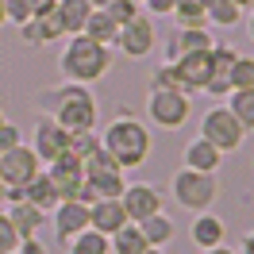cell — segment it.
<instances>
[{"mask_svg": "<svg viewBox=\"0 0 254 254\" xmlns=\"http://www.w3.org/2000/svg\"><path fill=\"white\" fill-rule=\"evenodd\" d=\"M35 104L43 116H50L58 127H65L69 135L73 131H96V120H100V104L89 85H73V81H62V85H50L35 96Z\"/></svg>", "mask_w": 254, "mask_h": 254, "instance_id": "cell-1", "label": "cell"}, {"mask_svg": "<svg viewBox=\"0 0 254 254\" xmlns=\"http://www.w3.org/2000/svg\"><path fill=\"white\" fill-rule=\"evenodd\" d=\"M100 146H104L124 170H139V166L150 158V127H146L139 116L120 112V116L100 131Z\"/></svg>", "mask_w": 254, "mask_h": 254, "instance_id": "cell-2", "label": "cell"}, {"mask_svg": "<svg viewBox=\"0 0 254 254\" xmlns=\"http://www.w3.org/2000/svg\"><path fill=\"white\" fill-rule=\"evenodd\" d=\"M112 62H116V50L100 47V43L85 39V35H69L62 54H58V69H62V77L73 81V85H93V81L108 77Z\"/></svg>", "mask_w": 254, "mask_h": 254, "instance_id": "cell-3", "label": "cell"}, {"mask_svg": "<svg viewBox=\"0 0 254 254\" xmlns=\"http://www.w3.org/2000/svg\"><path fill=\"white\" fill-rule=\"evenodd\" d=\"M170 196H174L177 208H185V212H208V208L216 204V196H220V185H216V174H196V170H177L170 177Z\"/></svg>", "mask_w": 254, "mask_h": 254, "instance_id": "cell-4", "label": "cell"}, {"mask_svg": "<svg viewBox=\"0 0 254 254\" xmlns=\"http://www.w3.org/2000/svg\"><path fill=\"white\" fill-rule=\"evenodd\" d=\"M200 139H208L220 154H231V150L243 146L247 131H243V124L227 112V104H212V108L200 116Z\"/></svg>", "mask_w": 254, "mask_h": 254, "instance_id": "cell-5", "label": "cell"}, {"mask_svg": "<svg viewBox=\"0 0 254 254\" xmlns=\"http://www.w3.org/2000/svg\"><path fill=\"white\" fill-rule=\"evenodd\" d=\"M143 112L158 131H181L192 116V96L189 93H146Z\"/></svg>", "mask_w": 254, "mask_h": 254, "instance_id": "cell-6", "label": "cell"}, {"mask_svg": "<svg viewBox=\"0 0 254 254\" xmlns=\"http://www.w3.org/2000/svg\"><path fill=\"white\" fill-rule=\"evenodd\" d=\"M154 47H158V27H154V16L139 12L131 23H124V27H120L116 47H112V50H120V54H124V58H131V62H143V58H150V54H154Z\"/></svg>", "mask_w": 254, "mask_h": 254, "instance_id": "cell-7", "label": "cell"}, {"mask_svg": "<svg viewBox=\"0 0 254 254\" xmlns=\"http://www.w3.org/2000/svg\"><path fill=\"white\" fill-rule=\"evenodd\" d=\"M85 185H93L96 196H120L127 189V170L100 146L85 158Z\"/></svg>", "mask_w": 254, "mask_h": 254, "instance_id": "cell-8", "label": "cell"}, {"mask_svg": "<svg viewBox=\"0 0 254 254\" xmlns=\"http://www.w3.org/2000/svg\"><path fill=\"white\" fill-rule=\"evenodd\" d=\"M120 204L127 212V223H143L150 220L154 212H162L166 204V192L158 185H150V181H127V189L120 192Z\"/></svg>", "mask_w": 254, "mask_h": 254, "instance_id": "cell-9", "label": "cell"}, {"mask_svg": "<svg viewBox=\"0 0 254 254\" xmlns=\"http://www.w3.org/2000/svg\"><path fill=\"white\" fill-rule=\"evenodd\" d=\"M65 143H69V131L65 127H58L50 116H39L31 127V150H35V158L43 162V166H50L54 158H62L65 154Z\"/></svg>", "mask_w": 254, "mask_h": 254, "instance_id": "cell-10", "label": "cell"}, {"mask_svg": "<svg viewBox=\"0 0 254 254\" xmlns=\"http://www.w3.org/2000/svg\"><path fill=\"white\" fill-rule=\"evenodd\" d=\"M47 223L54 227V243L65 247L69 239H77L81 231H89V204H81V200H62V204L47 216Z\"/></svg>", "mask_w": 254, "mask_h": 254, "instance_id": "cell-11", "label": "cell"}, {"mask_svg": "<svg viewBox=\"0 0 254 254\" xmlns=\"http://www.w3.org/2000/svg\"><path fill=\"white\" fill-rule=\"evenodd\" d=\"M43 170H47L50 185L58 189V196H62V200H77L81 185H85V162L73 158V154L65 150L62 158H54L50 166H43Z\"/></svg>", "mask_w": 254, "mask_h": 254, "instance_id": "cell-12", "label": "cell"}, {"mask_svg": "<svg viewBox=\"0 0 254 254\" xmlns=\"http://www.w3.org/2000/svg\"><path fill=\"white\" fill-rule=\"evenodd\" d=\"M43 170V162L35 158V150L27 143H19V146H12L8 154H0V174H4V185H27L35 174Z\"/></svg>", "mask_w": 254, "mask_h": 254, "instance_id": "cell-13", "label": "cell"}, {"mask_svg": "<svg viewBox=\"0 0 254 254\" xmlns=\"http://www.w3.org/2000/svg\"><path fill=\"white\" fill-rule=\"evenodd\" d=\"M212 43H216V35L208 27H174L166 35V62H177L196 50H212Z\"/></svg>", "mask_w": 254, "mask_h": 254, "instance_id": "cell-14", "label": "cell"}, {"mask_svg": "<svg viewBox=\"0 0 254 254\" xmlns=\"http://www.w3.org/2000/svg\"><path fill=\"white\" fill-rule=\"evenodd\" d=\"M124 223H127V212L120 204V196H96L93 204H89V227L100 231L104 239H112Z\"/></svg>", "mask_w": 254, "mask_h": 254, "instance_id": "cell-15", "label": "cell"}, {"mask_svg": "<svg viewBox=\"0 0 254 254\" xmlns=\"http://www.w3.org/2000/svg\"><path fill=\"white\" fill-rule=\"evenodd\" d=\"M189 239L196 251H212V247H220L227 243V223L216 216V212H196L189 223Z\"/></svg>", "mask_w": 254, "mask_h": 254, "instance_id": "cell-16", "label": "cell"}, {"mask_svg": "<svg viewBox=\"0 0 254 254\" xmlns=\"http://www.w3.org/2000/svg\"><path fill=\"white\" fill-rule=\"evenodd\" d=\"M212 47H216V43H212ZM174 65H177V73H181V81H185L189 96H192V93H200L208 81H212V73H216V69H212V54H208V50L185 54V58H177Z\"/></svg>", "mask_w": 254, "mask_h": 254, "instance_id": "cell-17", "label": "cell"}, {"mask_svg": "<svg viewBox=\"0 0 254 254\" xmlns=\"http://www.w3.org/2000/svg\"><path fill=\"white\" fill-rule=\"evenodd\" d=\"M181 166H185V170H196V174H220L223 154L208 143V139H200V135H196V139H189V143H185V150H181Z\"/></svg>", "mask_w": 254, "mask_h": 254, "instance_id": "cell-18", "label": "cell"}, {"mask_svg": "<svg viewBox=\"0 0 254 254\" xmlns=\"http://www.w3.org/2000/svg\"><path fill=\"white\" fill-rule=\"evenodd\" d=\"M89 12H93V4H89V0H58L50 16H54V23H58L62 39H69V35H81V31H85Z\"/></svg>", "mask_w": 254, "mask_h": 254, "instance_id": "cell-19", "label": "cell"}, {"mask_svg": "<svg viewBox=\"0 0 254 254\" xmlns=\"http://www.w3.org/2000/svg\"><path fill=\"white\" fill-rule=\"evenodd\" d=\"M4 216L12 220V227H16L19 243H23V239H39V231L47 227V216H43L35 204H27V200H19V204L4 208Z\"/></svg>", "mask_w": 254, "mask_h": 254, "instance_id": "cell-20", "label": "cell"}, {"mask_svg": "<svg viewBox=\"0 0 254 254\" xmlns=\"http://www.w3.org/2000/svg\"><path fill=\"white\" fill-rule=\"evenodd\" d=\"M23 200H27V204H35V208H39V212H43V216H50L54 208L62 204V196H58V189L50 185L47 170H39V174H35L31 181L23 185Z\"/></svg>", "mask_w": 254, "mask_h": 254, "instance_id": "cell-21", "label": "cell"}, {"mask_svg": "<svg viewBox=\"0 0 254 254\" xmlns=\"http://www.w3.org/2000/svg\"><path fill=\"white\" fill-rule=\"evenodd\" d=\"M58 39H62V31H58L54 16H31L19 23V43H27V47H50Z\"/></svg>", "mask_w": 254, "mask_h": 254, "instance_id": "cell-22", "label": "cell"}, {"mask_svg": "<svg viewBox=\"0 0 254 254\" xmlns=\"http://www.w3.org/2000/svg\"><path fill=\"white\" fill-rule=\"evenodd\" d=\"M139 231H143V239H146V247H158V251H166L170 243L177 239V223L166 216V212H154L150 220H143V223H135Z\"/></svg>", "mask_w": 254, "mask_h": 254, "instance_id": "cell-23", "label": "cell"}, {"mask_svg": "<svg viewBox=\"0 0 254 254\" xmlns=\"http://www.w3.org/2000/svg\"><path fill=\"white\" fill-rule=\"evenodd\" d=\"M85 39H93V43H100V47H116V35H120V23L104 12V8H93L89 12V19H85Z\"/></svg>", "mask_w": 254, "mask_h": 254, "instance_id": "cell-24", "label": "cell"}, {"mask_svg": "<svg viewBox=\"0 0 254 254\" xmlns=\"http://www.w3.org/2000/svg\"><path fill=\"white\" fill-rule=\"evenodd\" d=\"M200 4H204L208 27H235V23H243V8L235 0H200Z\"/></svg>", "mask_w": 254, "mask_h": 254, "instance_id": "cell-25", "label": "cell"}, {"mask_svg": "<svg viewBox=\"0 0 254 254\" xmlns=\"http://www.w3.org/2000/svg\"><path fill=\"white\" fill-rule=\"evenodd\" d=\"M146 89H150V93H189L174 62L154 65V69H150V77H146Z\"/></svg>", "mask_w": 254, "mask_h": 254, "instance_id": "cell-26", "label": "cell"}, {"mask_svg": "<svg viewBox=\"0 0 254 254\" xmlns=\"http://www.w3.org/2000/svg\"><path fill=\"white\" fill-rule=\"evenodd\" d=\"M108 251L112 254H143L146 251V239H143V231H139L135 223H124V227L108 239Z\"/></svg>", "mask_w": 254, "mask_h": 254, "instance_id": "cell-27", "label": "cell"}, {"mask_svg": "<svg viewBox=\"0 0 254 254\" xmlns=\"http://www.w3.org/2000/svg\"><path fill=\"white\" fill-rule=\"evenodd\" d=\"M223 104H227V112L243 124V131H254V89H235Z\"/></svg>", "mask_w": 254, "mask_h": 254, "instance_id": "cell-28", "label": "cell"}, {"mask_svg": "<svg viewBox=\"0 0 254 254\" xmlns=\"http://www.w3.org/2000/svg\"><path fill=\"white\" fill-rule=\"evenodd\" d=\"M170 16L177 19V27H208L204 4L200 0H174V12Z\"/></svg>", "mask_w": 254, "mask_h": 254, "instance_id": "cell-29", "label": "cell"}, {"mask_svg": "<svg viewBox=\"0 0 254 254\" xmlns=\"http://www.w3.org/2000/svg\"><path fill=\"white\" fill-rule=\"evenodd\" d=\"M65 254H112V251H108V239L89 227V231H81L77 239L65 243Z\"/></svg>", "mask_w": 254, "mask_h": 254, "instance_id": "cell-30", "label": "cell"}, {"mask_svg": "<svg viewBox=\"0 0 254 254\" xmlns=\"http://www.w3.org/2000/svg\"><path fill=\"white\" fill-rule=\"evenodd\" d=\"M65 150L73 154V158H89L93 150H100V131H73L69 135V143H65Z\"/></svg>", "mask_w": 254, "mask_h": 254, "instance_id": "cell-31", "label": "cell"}, {"mask_svg": "<svg viewBox=\"0 0 254 254\" xmlns=\"http://www.w3.org/2000/svg\"><path fill=\"white\" fill-rule=\"evenodd\" d=\"M227 81H231V89H254V58H251V54H239V58H235Z\"/></svg>", "mask_w": 254, "mask_h": 254, "instance_id": "cell-32", "label": "cell"}, {"mask_svg": "<svg viewBox=\"0 0 254 254\" xmlns=\"http://www.w3.org/2000/svg\"><path fill=\"white\" fill-rule=\"evenodd\" d=\"M208 54H212V69H216V73H223V77L231 73V65H235V58H239V50L231 47V43H216Z\"/></svg>", "mask_w": 254, "mask_h": 254, "instance_id": "cell-33", "label": "cell"}, {"mask_svg": "<svg viewBox=\"0 0 254 254\" xmlns=\"http://www.w3.org/2000/svg\"><path fill=\"white\" fill-rule=\"evenodd\" d=\"M104 12H108V16L116 19V23H120V27H124V23H131V19L139 16V12H143V8H139V4H135V0H108V4H104Z\"/></svg>", "mask_w": 254, "mask_h": 254, "instance_id": "cell-34", "label": "cell"}, {"mask_svg": "<svg viewBox=\"0 0 254 254\" xmlns=\"http://www.w3.org/2000/svg\"><path fill=\"white\" fill-rule=\"evenodd\" d=\"M23 143V127H16L12 120H4L0 124V154H8L12 146H19Z\"/></svg>", "mask_w": 254, "mask_h": 254, "instance_id": "cell-35", "label": "cell"}, {"mask_svg": "<svg viewBox=\"0 0 254 254\" xmlns=\"http://www.w3.org/2000/svg\"><path fill=\"white\" fill-rule=\"evenodd\" d=\"M16 247H19V235L12 227V220L4 216V208H0V254H12Z\"/></svg>", "mask_w": 254, "mask_h": 254, "instance_id": "cell-36", "label": "cell"}, {"mask_svg": "<svg viewBox=\"0 0 254 254\" xmlns=\"http://www.w3.org/2000/svg\"><path fill=\"white\" fill-rule=\"evenodd\" d=\"M200 93L216 96V104H223V100H227V96L235 93V89H231V81L223 77V73H212V81H208V85H204V89H200Z\"/></svg>", "mask_w": 254, "mask_h": 254, "instance_id": "cell-37", "label": "cell"}, {"mask_svg": "<svg viewBox=\"0 0 254 254\" xmlns=\"http://www.w3.org/2000/svg\"><path fill=\"white\" fill-rule=\"evenodd\" d=\"M4 4V19L8 23H23V19H31V8H27V0H0Z\"/></svg>", "mask_w": 254, "mask_h": 254, "instance_id": "cell-38", "label": "cell"}, {"mask_svg": "<svg viewBox=\"0 0 254 254\" xmlns=\"http://www.w3.org/2000/svg\"><path fill=\"white\" fill-rule=\"evenodd\" d=\"M23 200V189L19 185H4L0 181V208H12V204H19Z\"/></svg>", "mask_w": 254, "mask_h": 254, "instance_id": "cell-39", "label": "cell"}, {"mask_svg": "<svg viewBox=\"0 0 254 254\" xmlns=\"http://www.w3.org/2000/svg\"><path fill=\"white\" fill-rule=\"evenodd\" d=\"M143 12L146 16H170L174 12V0H143Z\"/></svg>", "mask_w": 254, "mask_h": 254, "instance_id": "cell-40", "label": "cell"}, {"mask_svg": "<svg viewBox=\"0 0 254 254\" xmlns=\"http://www.w3.org/2000/svg\"><path fill=\"white\" fill-rule=\"evenodd\" d=\"M12 254H50V251L43 247V243H39V239H23V243H19Z\"/></svg>", "mask_w": 254, "mask_h": 254, "instance_id": "cell-41", "label": "cell"}, {"mask_svg": "<svg viewBox=\"0 0 254 254\" xmlns=\"http://www.w3.org/2000/svg\"><path fill=\"white\" fill-rule=\"evenodd\" d=\"M54 4H58V0H27L31 16H50V12H54Z\"/></svg>", "mask_w": 254, "mask_h": 254, "instance_id": "cell-42", "label": "cell"}, {"mask_svg": "<svg viewBox=\"0 0 254 254\" xmlns=\"http://www.w3.org/2000/svg\"><path fill=\"white\" fill-rule=\"evenodd\" d=\"M239 254H254V231H247V235H243V243H239Z\"/></svg>", "mask_w": 254, "mask_h": 254, "instance_id": "cell-43", "label": "cell"}, {"mask_svg": "<svg viewBox=\"0 0 254 254\" xmlns=\"http://www.w3.org/2000/svg\"><path fill=\"white\" fill-rule=\"evenodd\" d=\"M200 254H239L235 247H227V243H220V247H212V251H200Z\"/></svg>", "mask_w": 254, "mask_h": 254, "instance_id": "cell-44", "label": "cell"}, {"mask_svg": "<svg viewBox=\"0 0 254 254\" xmlns=\"http://www.w3.org/2000/svg\"><path fill=\"white\" fill-rule=\"evenodd\" d=\"M247 35H251V43H254V12L247 16Z\"/></svg>", "mask_w": 254, "mask_h": 254, "instance_id": "cell-45", "label": "cell"}, {"mask_svg": "<svg viewBox=\"0 0 254 254\" xmlns=\"http://www.w3.org/2000/svg\"><path fill=\"white\" fill-rule=\"evenodd\" d=\"M143 254H166V251H158V247H146V251Z\"/></svg>", "mask_w": 254, "mask_h": 254, "instance_id": "cell-46", "label": "cell"}, {"mask_svg": "<svg viewBox=\"0 0 254 254\" xmlns=\"http://www.w3.org/2000/svg\"><path fill=\"white\" fill-rule=\"evenodd\" d=\"M89 4H93V8H104V4H108V0H89Z\"/></svg>", "mask_w": 254, "mask_h": 254, "instance_id": "cell-47", "label": "cell"}, {"mask_svg": "<svg viewBox=\"0 0 254 254\" xmlns=\"http://www.w3.org/2000/svg\"><path fill=\"white\" fill-rule=\"evenodd\" d=\"M4 23H8V19H4V4H0V27H4Z\"/></svg>", "mask_w": 254, "mask_h": 254, "instance_id": "cell-48", "label": "cell"}, {"mask_svg": "<svg viewBox=\"0 0 254 254\" xmlns=\"http://www.w3.org/2000/svg\"><path fill=\"white\" fill-rule=\"evenodd\" d=\"M235 4H239V8H247V4H251V0H235Z\"/></svg>", "mask_w": 254, "mask_h": 254, "instance_id": "cell-49", "label": "cell"}, {"mask_svg": "<svg viewBox=\"0 0 254 254\" xmlns=\"http://www.w3.org/2000/svg\"><path fill=\"white\" fill-rule=\"evenodd\" d=\"M247 8H251V12H254V0H251V4H247Z\"/></svg>", "mask_w": 254, "mask_h": 254, "instance_id": "cell-50", "label": "cell"}, {"mask_svg": "<svg viewBox=\"0 0 254 254\" xmlns=\"http://www.w3.org/2000/svg\"><path fill=\"white\" fill-rule=\"evenodd\" d=\"M135 4H139V8H143V0H135Z\"/></svg>", "mask_w": 254, "mask_h": 254, "instance_id": "cell-51", "label": "cell"}, {"mask_svg": "<svg viewBox=\"0 0 254 254\" xmlns=\"http://www.w3.org/2000/svg\"><path fill=\"white\" fill-rule=\"evenodd\" d=\"M0 124H4V112H0Z\"/></svg>", "mask_w": 254, "mask_h": 254, "instance_id": "cell-52", "label": "cell"}, {"mask_svg": "<svg viewBox=\"0 0 254 254\" xmlns=\"http://www.w3.org/2000/svg\"><path fill=\"white\" fill-rule=\"evenodd\" d=\"M0 181H4V174H0Z\"/></svg>", "mask_w": 254, "mask_h": 254, "instance_id": "cell-53", "label": "cell"}]
</instances>
